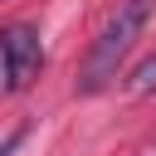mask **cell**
Returning a JSON list of instances; mask_svg holds the SVG:
<instances>
[{
	"mask_svg": "<svg viewBox=\"0 0 156 156\" xmlns=\"http://www.w3.org/2000/svg\"><path fill=\"white\" fill-rule=\"evenodd\" d=\"M151 10H156V0H117V10L107 15V24L98 29V39H93V49H88V58H83L78 93H102V88L122 73L127 54H132L136 39L146 34Z\"/></svg>",
	"mask_w": 156,
	"mask_h": 156,
	"instance_id": "1",
	"label": "cell"
},
{
	"mask_svg": "<svg viewBox=\"0 0 156 156\" xmlns=\"http://www.w3.org/2000/svg\"><path fill=\"white\" fill-rule=\"evenodd\" d=\"M44 68V44L34 24H5L0 29V78L5 93H24Z\"/></svg>",
	"mask_w": 156,
	"mask_h": 156,
	"instance_id": "2",
	"label": "cell"
},
{
	"mask_svg": "<svg viewBox=\"0 0 156 156\" xmlns=\"http://www.w3.org/2000/svg\"><path fill=\"white\" fill-rule=\"evenodd\" d=\"M132 93H156V54L136 63V73H132Z\"/></svg>",
	"mask_w": 156,
	"mask_h": 156,
	"instance_id": "3",
	"label": "cell"
},
{
	"mask_svg": "<svg viewBox=\"0 0 156 156\" xmlns=\"http://www.w3.org/2000/svg\"><path fill=\"white\" fill-rule=\"evenodd\" d=\"M20 141H24V132H10V136L0 141V156H15V146H20Z\"/></svg>",
	"mask_w": 156,
	"mask_h": 156,
	"instance_id": "4",
	"label": "cell"
}]
</instances>
